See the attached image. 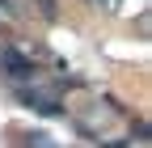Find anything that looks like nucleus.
<instances>
[{"instance_id":"obj_2","label":"nucleus","mask_w":152,"mask_h":148,"mask_svg":"<svg viewBox=\"0 0 152 148\" xmlns=\"http://www.w3.org/2000/svg\"><path fill=\"white\" fill-rule=\"evenodd\" d=\"M21 102L26 106H34V110H42V114H59V97H55V93H42V89H26V93H21Z\"/></svg>"},{"instance_id":"obj_5","label":"nucleus","mask_w":152,"mask_h":148,"mask_svg":"<svg viewBox=\"0 0 152 148\" xmlns=\"http://www.w3.org/2000/svg\"><path fill=\"white\" fill-rule=\"evenodd\" d=\"M102 9H118V0H102Z\"/></svg>"},{"instance_id":"obj_3","label":"nucleus","mask_w":152,"mask_h":148,"mask_svg":"<svg viewBox=\"0 0 152 148\" xmlns=\"http://www.w3.org/2000/svg\"><path fill=\"white\" fill-rule=\"evenodd\" d=\"M26 148H59V144H55L47 131H30V136H26Z\"/></svg>"},{"instance_id":"obj_1","label":"nucleus","mask_w":152,"mask_h":148,"mask_svg":"<svg viewBox=\"0 0 152 148\" xmlns=\"http://www.w3.org/2000/svg\"><path fill=\"white\" fill-rule=\"evenodd\" d=\"M0 68H4L13 81H34V64L26 55H17V51H0Z\"/></svg>"},{"instance_id":"obj_4","label":"nucleus","mask_w":152,"mask_h":148,"mask_svg":"<svg viewBox=\"0 0 152 148\" xmlns=\"http://www.w3.org/2000/svg\"><path fill=\"white\" fill-rule=\"evenodd\" d=\"M42 13H47V17H55V0H42Z\"/></svg>"}]
</instances>
